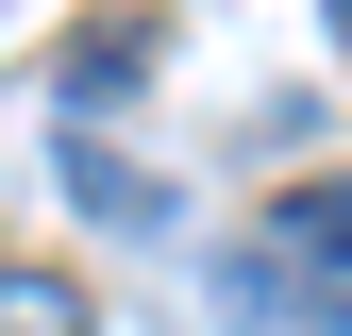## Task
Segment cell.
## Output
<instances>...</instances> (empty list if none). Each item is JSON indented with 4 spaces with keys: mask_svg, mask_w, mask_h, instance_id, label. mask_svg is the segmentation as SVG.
<instances>
[{
    "mask_svg": "<svg viewBox=\"0 0 352 336\" xmlns=\"http://www.w3.org/2000/svg\"><path fill=\"white\" fill-rule=\"evenodd\" d=\"M252 252H269V269H319L336 303H352V168H302V185L269 202V235H252Z\"/></svg>",
    "mask_w": 352,
    "mask_h": 336,
    "instance_id": "1",
    "label": "cell"
},
{
    "mask_svg": "<svg viewBox=\"0 0 352 336\" xmlns=\"http://www.w3.org/2000/svg\"><path fill=\"white\" fill-rule=\"evenodd\" d=\"M67 202H84L101 235H168V168H135L118 135H67Z\"/></svg>",
    "mask_w": 352,
    "mask_h": 336,
    "instance_id": "2",
    "label": "cell"
},
{
    "mask_svg": "<svg viewBox=\"0 0 352 336\" xmlns=\"http://www.w3.org/2000/svg\"><path fill=\"white\" fill-rule=\"evenodd\" d=\"M51 84H67V118H84V101H118V84H151V17H84Z\"/></svg>",
    "mask_w": 352,
    "mask_h": 336,
    "instance_id": "3",
    "label": "cell"
},
{
    "mask_svg": "<svg viewBox=\"0 0 352 336\" xmlns=\"http://www.w3.org/2000/svg\"><path fill=\"white\" fill-rule=\"evenodd\" d=\"M0 336H101V303L67 269H0Z\"/></svg>",
    "mask_w": 352,
    "mask_h": 336,
    "instance_id": "4",
    "label": "cell"
},
{
    "mask_svg": "<svg viewBox=\"0 0 352 336\" xmlns=\"http://www.w3.org/2000/svg\"><path fill=\"white\" fill-rule=\"evenodd\" d=\"M336 34H352V0H336Z\"/></svg>",
    "mask_w": 352,
    "mask_h": 336,
    "instance_id": "5",
    "label": "cell"
}]
</instances>
